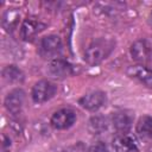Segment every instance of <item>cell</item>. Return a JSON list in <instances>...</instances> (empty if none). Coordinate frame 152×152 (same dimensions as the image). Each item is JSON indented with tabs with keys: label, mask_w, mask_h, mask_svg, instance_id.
<instances>
[{
	"label": "cell",
	"mask_w": 152,
	"mask_h": 152,
	"mask_svg": "<svg viewBox=\"0 0 152 152\" xmlns=\"http://www.w3.org/2000/svg\"><path fill=\"white\" fill-rule=\"evenodd\" d=\"M115 42L109 38H99L90 43L84 51V61L89 65L100 64L114 50Z\"/></svg>",
	"instance_id": "cell-1"
},
{
	"label": "cell",
	"mask_w": 152,
	"mask_h": 152,
	"mask_svg": "<svg viewBox=\"0 0 152 152\" xmlns=\"http://www.w3.org/2000/svg\"><path fill=\"white\" fill-rule=\"evenodd\" d=\"M76 121V113L70 108H63L55 112L51 116L50 124L56 129H66Z\"/></svg>",
	"instance_id": "cell-5"
},
{
	"label": "cell",
	"mask_w": 152,
	"mask_h": 152,
	"mask_svg": "<svg viewBox=\"0 0 152 152\" xmlns=\"http://www.w3.org/2000/svg\"><path fill=\"white\" fill-rule=\"evenodd\" d=\"M56 91H57V87L52 82L48 80H42L33 86L31 96L36 103H43L49 101L51 97H53Z\"/></svg>",
	"instance_id": "cell-2"
},
{
	"label": "cell",
	"mask_w": 152,
	"mask_h": 152,
	"mask_svg": "<svg viewBox=\"0 0 152 152\" xmlns=\"http://www.w3.org/2000/svg\"><path fill=\"white\" fill-rule=\"evenodd\" d=\"M137 133L141 138L152 139V118L148 115H144L139 119L137 124Z\"/></svg>",
	"instance_id": "cell-14"
},
{
	"label": "cell",
	"mask_w": 152,
	"mask_h": 152,
	"mask_svg": "<svg viewBox=\"0 0 152 152\" xmlns=\"http://www.w3.org/2000/svg\"><path fill=\"white\" fill-rule=\"evenodd\" d=\"M13 18H18V14L13 11H6L5 14H4V18H2V25L4 27L6 28V31H10L12 30V27L17 24V20H13Z\"/></svg>",
	"instance_id": "cell-16"
},
{
	"label": "cell",
	"mask_w": 152,
	"mask_h": 152,
	"mask_svg": "<svg viewBox=\"0 0 152 152\" xmlns=\"http://www.w3.org/2000/svg\"><path fill=\"white\" fill-rule=\"evenodd\" d=\"M2 77L10 83H21L24 81V72L15 65H7L2 70Z\"/></svg>",
	"instance_id": "cell-13"
},
{
	"label": "cell",
	"mask_w": 152,
	"mask_h": 152,
	"mask_svg": "<svg viewBox=\"0 0 152 152\" xmlns=\"http://www.w3.org/2000/svg\"><path fill=\"white\" fill-rule=\"evenodd\" d=\"M106 101H107L106 93L101 90H96L82 96L78 100V103L81 104V107H83L87 110H97L99 108L104 106Z\"/></svg>",
	"instance_id": "cell-6"
},
{
	"label": "cell",
	"mask_w": 152,
	"mask_h": 152,
	"mask_svg": "<svg viewBox=\"0 0 152 152\" xmlns=\"http://www.w3.org/2000/svg\"><path fill=\"white\" fill-rule=\"evenodd\" d=\"M62 50V40L56 34H50L40 40L38 52L43 58H51L58 55Z\"/></svg>",
	"instance_id": "cell-4"
},
{
	"label": "cell",
	"mask_w": 152,
	"mask_h": 152,
	"mask_svg": "<svg viewBox=\"0 0 152 152\" xmlns=\"http://www.w3.org/2000/svg\"><path fill=\"white\" fill-rule=\"evenodd\" d=\"M45 27V24L37 20L36 18L28 17L26 18L20 27V36L24 40H32L40 31H43Z\"/></svg>",
	"instance_id": "cell-8"
},
{
	"label": "cell",
	"mask_w": 152,
	"mask_h": 152,
	"mask_svg": "<svg viewBox=\"0 0 152 152\" xmlns=\"http://www.w3.org/2000/svg\"><path fill=\"white\" fill-rule=\"evenodd\" d=\"M132 122H133V114L131 112L119 110V112L113 113L112 124L115 131L119 132L120 134H126L131 129Z\"/></svg>",
	"instance_id": "cell-9"
},
{
	"label": "cell",
	"mask_w": 152,
	"mask_h": 152,
	"mask_svg": "<svg viewBox=\"0 0 152 152\" xmlns=\"http://www.w3.org/2000/svg\"><path fill=\"white\" fill-rule=\"evenodd\" d=\"M25 101V91L23 89H14L10 91L5 99V107L12 114H18Z\"/></svg>",
	"instance_id": "cell-10"
},
{
	"label": "cell",
	"mask_w": 152,
	"mask_h": 152,
	"mask_svg": "<svg viewBox=\"0 0 152 152\" xmlns=\"http://www.w3.org/2000/svg\"><path fill=\"white\" fill-rule=\"evenodd\" d=\"M90 152H107V148H106V145H104L103 142L99 141L97 144H95V145L91 147Z\"/></svg>",
	"instance_id": "cell-17"
},
{
	"label": "cell",
	"mask_w": 152,
	"mask_h": 152,
	"mask_svg": "<svg viewBox=\"0 0 152 152\" xmlns=\"http://www.w3.org/2000/svg\"><path fill=\"white\" fill-rule=\"evenodd\" d=\"M48 74L57 80H63L72 74V65L61 58L52 59L48 65Z\"/></svg>",
	"instance_id": "cell-7"
},
{
	"label": "cell",
	"mask_w": 152,
	"mask_h": 152,
	"mask_svg": "<svg viewBox=\"0 0 152 152\" xmlns=\"http://www.w3.org/2000/svg\"><path fill=\"white\" fill-rule=\"evenodd\" d=\"M113 152H138V146L133 138L127 134H119L112 140Z\"/></svg>",
	"instance_id": "cell-12"
},
{
	"label": "cell",
	"mask_w": 152,
	"mask_h": 152,
	"mask_svg": "<svg viewBox=\"0 0 152 152\" xmlns=\"http://www.w3.org/2000/svg\"><path fill=\"white\" fill-rule=\"evenodd\" d=\"M150 19H151V25H152V12H151V17H150Z\"/></svg>",
	"instance_id": "cell-18"
},
{
	"label": "cell",
	"mask_w": 152,
	"mask_h": 152,
	"mask_svg": "<svg viewBox=\"0 0 152 152\" xmlns=\"http://www.w3.org/2000/svg\"><path fill=\"white\" fill-rule=\"evenodd\" d=\"M127 75L139 80L146 87L152 88V69L151 68H147L144 64L131 65L127 69Z\"/></svg>",
	"instance_id": "cell-11"
},
{
	"label": "cell",
	"mask_w": 152,
	"mask_h": 152,
	"mask_svg": "<svg viewBox=\"0 0 152 152\" xmlns=\"http://www.w3.org/2000/svg\"><path fill=\"white\" fill-rule=\"evenodd\" d=\"M108 126V121L104 116L97 115V116H93L89 120V129L94 133V134H100L103 131L107 129Z\"/></svg>",
	"instance_id": "cell-15"
},
{
	"label": "cell",
	"mask_w": 152,
	"mask_h": 152,
	"mask_svg": "<svg viewBox=\"0 0 152 152\" xmlns=\"http://www.w3.org/2000/svg\"><path fill=\"white\" fill-rule=\"evenodd\" d=\"M131 55L134 61L146 64L152 61V43L147 39H138L131 46Z\"/></svg>",
	"instance_id": "cell-3"
}]
</instances>
